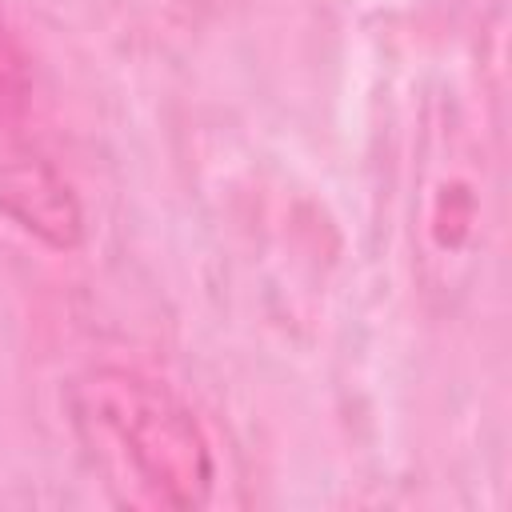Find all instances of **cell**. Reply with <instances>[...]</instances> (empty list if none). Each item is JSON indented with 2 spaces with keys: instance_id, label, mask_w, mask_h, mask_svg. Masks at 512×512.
Returning a JSON list of instances; mask_svg holds the SVG:
<instances>
[{
  "instance_id": "1",
  "label": "cell",
  "mask_w": 512,
  "mask_h": 512,
  "mask_svg": "<svg viewBox=\"0 0 512 512\" xmlns=\"http://www.w3.org/2000/svg\"><path fill=\"white\" fill-rule=\"evenodd\" d=\"M72 424L124 484L128 504H152L172 512L204 508L216 484L212 444L192 408L164 388L120 364L88 368L68 388Z\"/></svg>"
},
{
  "instance_id": "2",
  "label": "cell",
  "mask_w": 512,
  "mask_h": 512,
  "mask_svg": "<svg viewBox=\"0 0 512 512\" xmlns=\"http://www.w3.org/2000/svg\"><path fill=\"white\" fill-rule=\"evenodd\" d=\"M496 232V168L468 108L436 92L424 108L412 160V268L424 296L440 308L460 304Z\"/></svg>"
},
{
  "instance_id": "3",
  "label": "cell",
  "mask_w": 512,
  "mask_h": 512,
  "mask_svg": "<svg viewBox=\"0 0 512 512\" xmlns=\"http://www.w3.org/2000/svg\"><path fill=\"white\" fill-rule=\"evenodd\" d=\"M0 216L44 248L72 252L84 244V204L64 172L36 148H0Z\"/></svg>"
},
{
  "instance_id": "4",
  "label": "cell",
  "mask_w": 512,
  "mask_h": 512,
  "mask_svg": "<svg viewBox=\"0 0 512 512\" xmlns=\"http://www.w3.org/2000/svg\"><path fill=\"white\" fill-rule=\"evenodd\" d=\"M32 100V64L16 36L0 24V120H20Z\"/></svg>"
}]
</instances>
